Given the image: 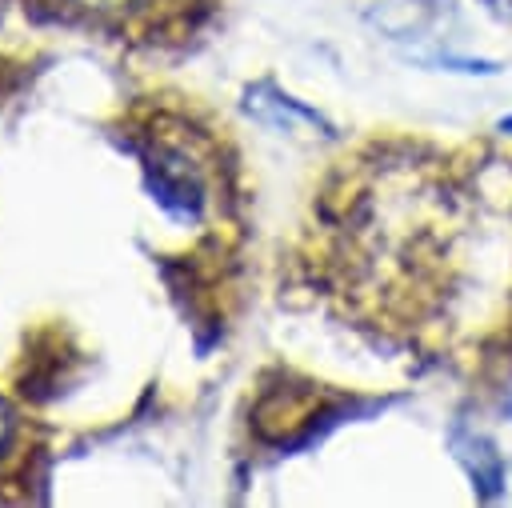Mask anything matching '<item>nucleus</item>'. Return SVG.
I'll return each mask as SVG.
<instances>
[{"mask_svg":"<svg viewBox=\"0 0 512 508\" xmlns=\"http://www.w3.org/2000/svg\"><path fill=\"white\" fill-rule=\"evenodd\" d=\"M0 4L32 24L64 28L136 52H172L192 44L220 8V0H0Z\"/></svg>","mask_w":512,"mask_h":508,"instance_id":"7ed1b4c3","label":"nucleus"},{"mask_svg":"<svg viewBox=\"0 0 512 508\" xmlns=\"http://www.w3.org/2000/svg\"><path fill=\"white\" fill-rule=\"evenodd\" d=\"M36 68V56L32 52H12V48H0V104L32 76Z\"/></svg>","mask_w":512,"mask_h":508,"instance_id":"39448f33","label":"nucleus"},{"mask_svg":"<svg viewBox=\"0 0 512 508\" xmlns=\"http://www.w3.org/2000/svg\"><path fill=\"white\" fill-rule=\"evenodd\" d=\"M476 148L368 140L312 196L300 280L344 320L424 356L512 340V196Z\"/></svg>","mask_w":512,"mask_h":508,"instance_id":"f257e3e1","label":"nucleus"},{"mask_svg":"<svg viewBox=\"0 0 512 508\" xmlns=\"http://www.w3.org/2000/svg\"><path fill=\"white\" fill-rule=\"evenodd\" d=\"M44 460V428L36 416L0 392V500H24Z\"/></svg>","mask_w":512,"mask_h":508,"instance_id":"20e7f679","label":"nucleus"},{"mask_svg":"<svg viewBox=\"0 0 512 508\" xmlns=\"http://www.w3.org/2000/svg\"><path fill=\"white\" fill-rule=\"evenodd\" d=\"M108 128L120 148L140 160L156 208L172 224L196 232V248L188 256L196 268L184 292H200L208 276L216 280L204 260L232 276L236 248L244 240V192L240 156L228 128L204 104H196V96L168 88L128 96Z\"/></svg>","mask_w":512,"mask_h":508,"instance_id":"f03ea898","label":"nucleus"}]
</instances>
